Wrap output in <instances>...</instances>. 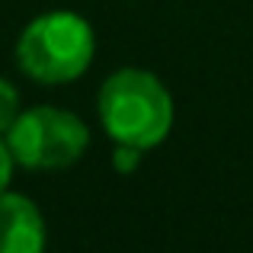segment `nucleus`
Instances as JSON below:
<instances>
[{
	"label": "nucleus",
	"mask_w": 253,
	"mask_h": 253,
	"mask_svg": "<svg viewBox=\"0 0 253 253\" xmlns=\"http://www.w3.org/2000/svg\"><path fill=\"white\" fill-rule=\"evenodd\" d=\"M90 144V131L74 112L55 106H36L19 112L6 131V148L13 161L32 170H61L71 167Z\"/></svg>",
	"instance_id": "3"
},
{
	"label": "nucleus",
	"mask_w": 253,
	"mask_h": 253,
	"mask_svg": "<svg viewBox=\"0 0 253 253\" xmlns=\"http://www.w3.org/2000/svg\"><path fill=\"white\" fill-rule=\"evenodd\" d=\"M19 68L39 84H68L93 61V29L68 10L42 13L23 29L16 45Z\"/></svg>",
	"instance_id": "2"
},
{
	"label": "nucleus",
	"mask_w": 253,
	"mask_h": 253,
	"mask_svg": "<svg viewBox=\"0 0 253 253\" xmlns=\"http://www.w3.org/2000/svg\"><path fill=\"white\" fill-rule=\"evenodd\" d=\"M45 221L26 196L0 192V253H42Z\"/></svg>",
	"instance_id": "4"
},
{
	"label": "nucleus",
	"mask_w": 253,
	"mask_h": 253,
	"mask_svg": "<svg viewBox=\"0 0 253 253\" xmlns=\"http://www.w3.org/2000/svg\"><path fill=\"white\" fill-rule=\"evenodd\" d=\"M99 119L116 144L154 148L173 125V103L167 86L141 68H122L103 84Z\"/></svg>",
	"instance_id": "1"
},
{
	"label": "nucleus",
	"mask_w": 253,
	"mask_h": 253,
	"mask_svg": "<svg viewBox=\"0 0 253 253\" xmlns=\"http://www.w3.org/2000/svg\"><path fill=\"white\" fill-rule=\"evenodd\" d=\"M141 154H144L141 148L119 144V148H116V167H119V173H131V170L138 167V161H141Z\"/></svg>",
	"instance_id": "6"
},
{
	"label": "nucleus",
	"mask_w": 253,
	"mask_h": 253,
	"mask_svg": "<svg viewBox=\"0 0 253 253\" xmlns=\"http://www.w3.org/2000/svg\"><path fill=\"white\" fill-rule=\"evenodd\" d=\"M16 119H19V96L13 90V84L0 77V138L13 128Z\"/></svg>",
	"instance_id": "5"
},
{
	"label": "nucleus",
	"mask_w": 253,
	"mask_h": 253,
	"mask_svg": "<svg viewBox=\"0 0 253 253\" xmlns=\"http://www.w3.org/2000/svg\"><path fill=\"white\" fill-rule=\"evenodd\" d=\"M10 173H13V154H10V148H6V141L0 138V192H6Z\"/></svg>",
	"instance_id": "7"
}]
</instances>
